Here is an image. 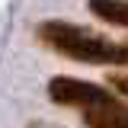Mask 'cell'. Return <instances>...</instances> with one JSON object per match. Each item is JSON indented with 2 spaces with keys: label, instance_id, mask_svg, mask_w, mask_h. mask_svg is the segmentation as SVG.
Returning <instances> with one entry per match:
<instances>
[{
  "label": "cell",
  "instance_id": "3957f363",
  "mask_svg": "<svg viewBox=\"0 0 128 128\" xmlns=\"http://www.w3.org/2000/svg\"><path fill=\"white\" fill-rule=\"evenodd\" d=\"M83 118H86L90 128H128V106H122L118 99H112L106 106L83 109Z\"/></svg>",
  "mask_w": 128,
  "mask_h": 128
},
{
  "label": "cell",
  "instance_id": "8992f818",
  "mask_svg": "<svg viewBox=\"0 0 128 128\" xmlns=\"http://www.w3.org/2000/svg\"><path fill=\"white\" fill-rule=\"evenodd\" d=\"M125 64H128V45H125Z\"/></svg>",
  "mask_w": 128,
  "mask_h": 128
},
{
  "label": "cell",
  "instance_id": "7a4b0ae2",
  "mask_svg": "<svg viewBox=\"0 0 128 128\" xmlns=\"http://www.w3.org/2000/svg\"><path fill=\"white\" fill-rule=\"evenodd\" d=\"M48 96L58 106H77V109H93V106H106L115 96L90 80H77V77H51L48 80Z\"/></svg>",
  "mask_w": 128,
  "mask_h": 128
},
{
  "label": "cell",
  "instance_id": "277c9868",
  "mask_svg": "<svg viewBox=\"0 0 128 128\" xmlns=\"http://www.w3.org/2000/svg\"><path fill=\"white\" fill-rule=\"evenodd\" d=\"M90 13L112 26H128V0H90Z\"/></svg>",
  "mask_w": 128,
  "mask_h": 128
},
{
  "label": "cell",
  "instance_id": "5b68a950",
  "mask_svg": "<svg viewBox=\"0 0 128 128\" xmlns=\"http://www.w3.org/2000/svg\"><path fill=\"white\" fill-rule=\"evenodd\" d=\"M109 83L118 90V93H125V96H128V77H125V74H115V77H109Z\"/></svg>",
  "mask_w": 128,
  "mask_h": 128
},
{
  "label": "cell",
  "instance_id": "6da1fadb",
  "mask_svg": "<svg viewBox=\"0 0 128 128\" xmlns=\"http://www.w3.org/2000/svg\"><path fill=\"white\" fill-rule=\"evenodd\" d=\"M38 38L48 48L61 51L74 61L83 64H125V45L109 42L106 35H96L86 26H74V22H64V19H48L38 26Z\"/></svg>",
  "mask_w": 128,
  "mask_h": 128
}]
</instances>
